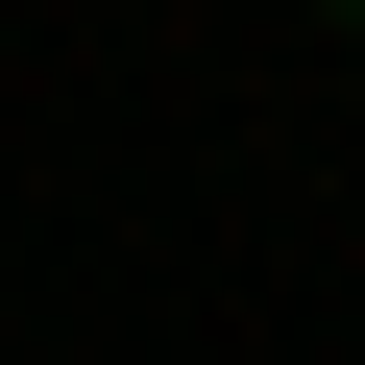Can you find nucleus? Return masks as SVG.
Wrapping results in <instances>:
<instances>
[]
</instances>
